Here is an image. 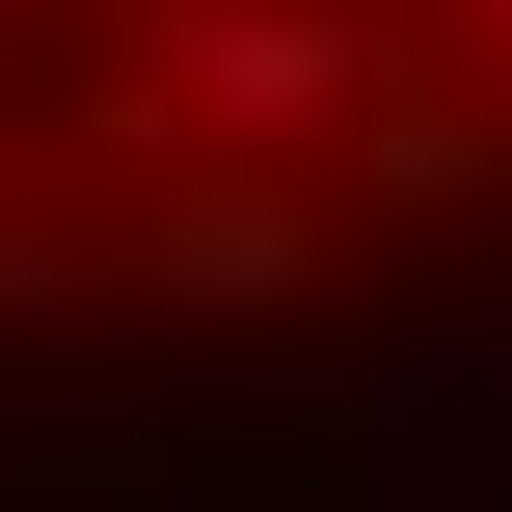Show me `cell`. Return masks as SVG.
Segmentation results:
<instances>
[{"mask_svg":"<svg viewBox=\"0 0 512 512\" xmlns=\"http://www.w3.org/2000/svg\"><path fill=\"white\" fill-rule=\"evenodd\" d=\"M351 81H378V0H162L135 27V135H351Z\"/></svg>","mask_w":512,"mask_h":512,"instance_id":"cell-1","label":"cell"},{"mask_svg":"<svg viewBox=\"0 0 512 512\" xmlns=\"http://www.w3.org/2000/svg\"><path fill=\"white\" fill-rule=\"evenodd\" d=\"M324 243H351V189H324L297 135H162V216H135V270H162L189 324H270V297H324Z\"/></svg>","mask_w":512,"mask_h":512,"instance_id":"cell-2","label":"cell"},{"mask_svg":"<svg viewBox=\"0 0 512 512\" xmlns=\"http://www.w3.org/2000/svg\"><path fill=\"white\" fill-rule=\"evenodd\" d=\"M378 216H459V189H512V108L486 81H432V27H378V81H351V135H324Z\"/></svg>","mask_w":512,"mask_h":512,"instance_id":"cell-3","label":"cell"}]
</instances>
